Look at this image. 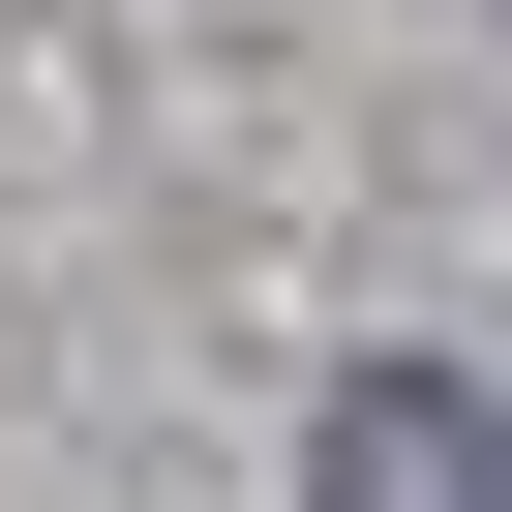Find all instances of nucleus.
<instances>
[{
	"instance_id": "1",
	"label": "nucleus",
	"mask_w": 512,
	"mask_h": 512,
	"mask_svg": "<svg viewBox=\"0 0 512 512\" xmlns=\"http://www.w3.org/2000/svg\"><path fill=\"white\" fill-rule=\"evenodd\" d=\"M302 512H512V422H482L452 362H362L332 452H302Z\"/></svg>"
}]
</instances>
